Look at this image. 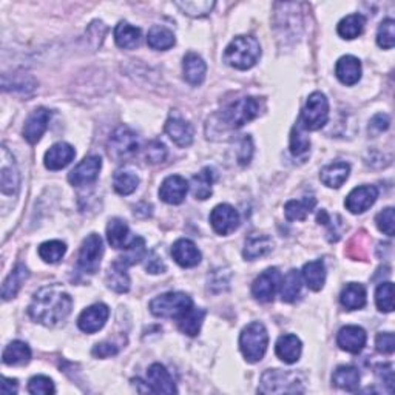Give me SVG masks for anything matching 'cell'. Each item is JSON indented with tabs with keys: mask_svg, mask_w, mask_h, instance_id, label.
I'll use <instances>...</instances> for the list:
<instances>
[{
	"mask_svg": "<svg viewBox=\"0 0 395 395\" xmlns=\"http://www.w3.org/2000/svg\"><path fill=\"white\" fill-rule=\"evenodd\" d=\"M73 298L62 286L51 284L39 289L28 307V313L33 321L46 326L56 327L62 324L71 313Z\"/></svg>",
	"mask_w": 395,
	"mask_h": 395,
	"instance_id": "6da1fadb",
	"label": "cell"
},
{
	"mask_svg": "<svg viewBox=\"0 0 395 395\" xmlns=\"http://www.w3.org/2000/svg\"><path fill=\"white\" fill-rule=\"evenodd\" d=\"M261 56L259 42L252 36H238L227 45L224 62L237 70H249Z\"/></svg>",
	"mask_w": 395,
	"mask_h": 395,
	"instance_id": "7a4b0ae2",
	"label": "cell"
},
{
	"mask_svg": "<svg viewBox=\"0 0 395 395\" xmlns=\"http://www.w3.org/2000/svg\"><path fill=\"white\" fill-rule=\"evenodd\" d=\"M267 345H269V333L259 321L247 324L239 336V349L249 363H258L263 360Z\"/></svg>",
	"mask_w": 395,
	"mask_h": 395,
	"instance_id": "3957f363",
	"label": "cell"
},
{
	"mask_svg": "<svg viewBox=\"0 0 395 395\" xmlns=\"http://www.w3.org/2000/svg\"><path fill=\"white\" fill-rule=\"evenodd\" d=\"M193 307L192 298L184 292H167L151 300L150 312L159 318H181Z\"/></svg>",
	"mask_w": 395,
	"mask_h": 395,
	"instance_id": "277c9868",
	"label": "cell"
},
{
	"mask_svg": "<svg viewBox=\"0 0 395 395\" xmlns=\"http://www.w3.org/2000/svg\"><path fill=\"white\" fill-rule=\"evenodd\" d=\"M258 392L298 394V392H304V387L297 374L286 372L281 369H269L263 374V377H261V386Z\"/></svg>",
	"mask_w": 395,
	"mask_h": 395,
	"instance_id": "5b68a950",
	"label": "cell"
},
{
	"mask_svg": "<svg viewBox=\"0 0 395 395\" xmlns=\"http://www.w3.org/2000/svg\"><path fill=\"white\" fill-rule=\"evenodd\" d=\"M329 119V100L323 93L315 91L307 98L303 111H301L300 124L307 131L323 129Z\"/></svg>",
	"mask_w": 395,
	"mask_h": 395,
	"instance_id": "8992f818",
	"label": "cell"
},
{
	"mask_svg": "<svg viewBox=\"0 0 395 395\" xmlns=\"http://www.w3.org/2000/svg\"><path fill=\"white\" fill-rule=\"evenodd\" d=\"M261 113V102L258 98H243L232 102L223 113L224 124L230 129H241L250 122Z\"/></svg>",
	"mask_w": 395,
	"mask_h": 395,
	"instance_id": "52a82bcc",
	"label": "cell"
},
{
	"mask_svg": "<svg viewBox=\"0 0 395 395\" xmlns=\"http://www.w3.org/2000/svg\"><path fill=\"white\" fill-rule=\"evenodd\" d=\"M102 253H104L102 238H100L98 233H91V235L84 239L82 247H80L77 258L79 269L86 273V275H95L100 266Z\"/></svg>",
	"mask_w": 395,
	"mask_h": 395,
	"instance_id": "ba28073f",
	"label": "cell"
},
{
	"mask_svg": "<svg viewBox=\"0 0 395 395\" xmlns=\"http://www.w3.org/2000/svg\"><path fill=\"white\" fill-rule=\"evenodd\" d=\"M138 149H139V143H138L135 131L130 130L129 127H125V125L118 127L109 139L110 156L118 160H122V159L131 158L133 155H136Z\"/></svg>",
	"mask_w": 395,
	"mask_h": 395,
	"instance_id": "9c48e42d",
	"label": "cell"
},
{
	"mask_svg": "<svg viewBox=\"0 0 395 395\" xmlns=\"http://www.w3.org/2000/svg\"><path fill=\"white\" fill-rule=\"evenodd\" d=\"M281 273L277 267H270V269L264 270L261 275L257 277L252 284V295L259 303H270L275 297L277 291L281 284Z\"/></svg>",
	"mask_w": 395,
	"mask_h": 395,
	"instance_id": "30bf717a",
	"label": "cell"
},
{
	"mask_svg": "<svg viewBox=\"0 0 395 395\" xmlns=\"http://www.w3.org/2000/svg\"><path fill=\"white\" fill-rule=\"evenodd\" d=\"M20 184V175L15 158L10 155L6 147H2V160H0V192L3 195H16Z\"/></svg>",
	"mask_w": 395,
	"mask_h": 395,
	"instance_id": "8fae6325",
	"label": "cell"
},
{
	"mask_svg": "<svg viewBox=\"0 0 395 395\" xmlns=\"http://www.w3.org/2000/svg\"><path fill=\"white\" fill-rule=\"evenodd\" d=\"M210 224L218 235H229L239 226V213L230 204H219L210 213Z\"/></svg>",
	"mask_w": 395,
	"mask_h": 395,
	"instance_id": "7c38bea8",
	"label": "cell"
},
{
	"mask_svg": "<svg viewBox=\"0 0 395 395\" xmlns=\"http://www.w3.org/2000/svg\"><path fill=\"white\" fill-rule=\"evenodd\" d=\"M100 169H102V159L96 155L86 156L70 172L68 181L76 187L89 185L98 179Z\"/></svg>",
	"mask_w": 395,
	"mask_h": 395,
	"instance_id": "4fadbf2b",
	"label": "cell"
},
{
	"mask_svg": "<svg viewBox=\"0 0 395 395\" xmlns=\"http://www.w3.org/2000/svg\"><path fill=\"white\" fill-rule=\"evenodd\" d=\"M377 198L378 189L376 185H360L347 195L345 205L353 215H358V213H365L367 209H371L376 204Z\"/></svg>",
	"mask_w": 395,
	"mask_h": 395,
	"instance_id": "5bb4252c",
	"label": "cell"
},
{
	"mask_svg": "<svg viewBox=\"0 0 395 395\" xmlns=\"http://www.w3.org/2000/svg\"><path fill=\"white\" fill-rule=\"evenodd\" d=\"M109 317H110L109 306H105L102 303L93 304L90 307H86V309L80 313L77 318V326L79 329L85 333H95L102 329Z\"/></svg>",
	"mask_w": 395,
	"mask_h": 395,
	"instance_id": "9a60e30c",
	"label": "cell"
},
{
	"mask_svg": "<svg viewBox=\"0 0 395 395\" xmlns=\"http://www.w3.org/2000/svg\"><path fill=\"white\" fill-rule=\"evenodd\" d=\"M51 119V111L40 107L31 113L26 119V122L24 125V138L28 140L30 144H37L40 138L44 136V133L48 129Z\"/></svg>",
	"mask_w": 395,
	"mask_h": 395,
	"instance_id": "2e32d148",
	"label": "cell"
},
{
	"mask_svg": "<svg viewBox=\"0 0 395 395\" xmlns=\"http://www.w3.org/2000/svg\"><path fill=\"white\" fill-rule=\"evenodd\" d=\"M187 192H189V183L179 175H172L163 181L159 187V198L167 204L176 205L185 199Z\"/></svg>",
	"mask_w": 395,
	"mask_h": 395,
	"instance_id": "e0dca14e",
	"label": "cell"
},
{
	"mask_svg": "<svg viewBox=\"0 0 395 395\" xmlns=\"http://www.w3.org/2000/svg\"><path fill=\"white\" fill-rule=\"evenodd\" d=\"M165 133L169 135V138L175 143L178 147H189L193 143V127L190 122H187L185 119H183L178 115H172L169 120L165 122Z\"/></svg>",
	"mask_w": 395,
	"mask_h": 395,
	"instance_id": "ac0fdd59",
	"label": "cell"
},
{
	"mask_svg": "<svg viewBox=\"0 0 395 395\" xmlns=\"http://www.w3.org/2000/svg\"><path fill=\"white\" fill-rule=\"evenodd\" d=\"M366 340L367 337L363 327L353 324L341 327L337 336L338 346L349 353H360L363 351V347L366 346Z\"/></svg>",
	"mask_w": 395,
	"mask_h": 395,
	"instance_id": "d6986e66",
	"label": "cell"
},
{
	"mask_svg": "<svg viewBox=\"0 0 395 395\" xmlns=\"http://www.w3.org/2000/svg\"><path fill=\"white\" fill-rule=\"evenodd\" d=\"M76 151L73 149V145L68 143H57L50 147V150L45 153L44 164L48 170H62L66 165L71 164V160L75 159Z\"/></svg>",
	"mask_w": 395,
	"mask_h": 395,
	"instance_id": "ffe728a7",
	"label": "cell"
},
{
	"mask_svg": "<svg viewBox=\"0 0 395 395\" xmlns=\"http://www.w3.org/2000/svg\"><path fill=\"white\" fill-rule=\"evenodd\" d=\"M147 385L150 386L151 392L156 394H176L178 389L175 381L170 377L169 371L163 365L155 363L147 371Z\"/></svg>",
	"mask_w": 395,
	"mask_h": 395,
	"instance_id": "44dd1931",
	"label": "cell"
},
{
	"mask_svg": "<svg viewBox=\"0 0 395 395\" xmlns=\"http://www.w3.org/2000/svg\"><path fill=\"white\" fill-rule=\"evenodd\" d=\"M172 257L181 267H195L201 263V252L192 239H178L172 247Z\"/></svg>",
	"mask_w": 395,
	"mask_h": 395,
	"instance_id": "7402d4cb",
	"label": "cell"
},
{
	"mask_svg": "<svg viewBox=\"0 0 395 395\" xmlns=\"http://www.w3.org/2000/svg\"><path fill=\"white\" fill-rule=\"evenodd\" d=\"M301 351H303L301 340L297 336H293V333L281 336L277 341V346H275L277 357L281 361H284L286 365L297 363L301 357Z\"/></svg>",
	"mask_w": 395,
	"mask_h": 395,
	"instance_id": "603a6c76",
	"label": "cell"
},
{
	"mask_svg": "<svg viewBox=\"0 0 395 395\" xmlns=\"http://www.w3.org/2000/svg\"><path fill=\"white\" fill-rule=\"evenodd\" d=\"M349 173L351 165L343 163V160H337V163H332L321 169L320 179L329 189H340L349 178Z\"/></svg>",
	"mask_w": 395,
	"mask_h": 395,
	"instance_id": "cb8c5ba5",
	"label": "cell"
},
{
	"mask_svg": "<svg viewBox=\"0 0 395 395\" xmlns=\"http://www.w3.org/2000/svg\"><path fill=\"white\" fill-rule=\"evenodd\" d=\"M336 75L341 84L356 85L361 79V62L356 56H343L338 59Z\"/></svg>",
	"mask_w": 395,
	"mask_h": 395,
	"instance_id": "d4e9b609",
	"label": "cell"
},
{
	"mask_svg": "<svg viewBox=\"0 0 395 395\" xmlns=\"http://www.w3.org/2000/svg\"><path fill=\"white\" fill-rule=\"evenodd\" d=\"M183 71H184V79L187 82L193 86H198L204 82L207 65L203 57L195 55V53H189V55H185L184 57Z\"/></svg>",
	"mask_w": 395,
	"mask_h": 395,
	"instance_id": "484cf974",
	"label": "cell"
},
{
	"mask_svg": "<svg viewBox=\"0 0 395 395\" xmlns=\"http://www.w3.org/2000/svg\"><path fill=\"white\" fill-rule=\"evenodd\" d=\"M107 239H109V243L113 249L124 250L129 247L133 238L130 239V229L124 219L120 218L110 219L109 226H107Z\"/></svg>",
	"mask_w": 395,
	"mask_h": 395,
	"instance_id": "4316f807",
	"label": "cell"
},
{
	"mask_svg": "<svg viewBox=\"0 0 395 395\" xmlns=\"http://www.w3.org/2000/svg\"><path fill=\"white\" fill-rule=\"evenodd\" d=\"M273 249V239L263 233H252L249 238L246 239L244 252L243 255L246 259L253 261L261 257H266Z\"/></svg>",
	"mask_w": 395,
	"mask_h": 395,
	"instance_id": "83f0119b",
	"label": "cell"
},
{
	"mask_svg": "<svg viewBox=\"0 0 395 395\" xmlns=\"http://www.w3.org/2000/svg\"><path fill=\"white\" fill-rule=\"evenodd\" d=\"M301 278L304 279L306 286L311 291L318 292L324 287L326 283V266L321 259L311 261V263L304 264L303 272H301Z\"/></svg>",
	"mask_w": 395,
	"mask_h": 395,
	"instance_id": "f1b7e54d",
	"label": "cell"
},
{
	"mask_svg": "<svg viewBox=\"0 0 395 395\" xmlns=\"http://www.w3.org/2000/svg\"><path fill=\"white\" fill-rule=\"evenodd\" d=\"M340 303L347 311H358L366 304V289L363 284L349 283L340 295Z\"/></svg>",
	"mask_w": 395,
	"mask_h": 395,
	"instance_id": "f546056e",
	"label": "cell"
},
{
	"mask_svg": "<svg viewBox=\"0 0 395 395\" xmlns=\"http://www.w3.org/2000/svg\"><path fill=\"white\" fill-rule=\"evenodd\" d=\"M213 183H215V173L209 167H205L198 175L192 178V195L201 201L210 198L213 192Z\"/></svg>",
	"mask_w": 395,
	"mask_h": 395,
	"instance_id": "4dcf8cb0",
	"label": "cell"
},
{
	"mask_svg": "<svg viewBox=\"0 0 395 395\" xmlns=\"http://www.w3.org/2000/svg\"><path fill=\"white\" fill-rule=\"evenodd\" d=\"M3 363L8 366H24L30 363L31 360V349L30 346L24 343V341H11V343L5 347L3 351Z\"/></svg>",
	"mask_w": 395,
	"mask_h": 395,
	"instance_id": "1f68e13d",
	"label": "cell"
},
{
	"mask_svg": "<svg viewBox=\"0 0 395 395\" xmlns=\"http://www.w3.org/2000/svg\"><path fill=\"white\" fill-rule=\"evenodd\" d=\"M28 277H30L28 269H26L24 264H17L3 281V286H2L3 300L8 301V300L15 298L17 295V292L20 291V287H22V284L26 279H28Z\"/></svg>",
	"mask_w": 395,
	"mask_h": 395,
	"instance_id": "d6a6232c",
	"label": "cell"
},
{
	"mask_svg": "<svg viewBox=\"0 0 395 395\" xmlns=\"http://www.w3.org/2000/svg\"><path fill=\"white\" fill-rule=\"evenodd\" d=\"M140 30L129 22H119L115 28V40L119 48L133 50L140 44Z\"/></svg>",
	"mask_w": 395,
	"mask_h": 395,
	"instance_id": "836d02e7",
	"label": "cell"
},
{
	"mask_svg": "<svg viewBox=\"0 0 395 395\" xmlns=\"http://www.w3.org/2000/svg\"><path fill=\"white\" fill-rule=\"evenodd\" d=\"M317 199L304 196L303 199H292L284 205V215L287 221H304L307 215L315 209Z\"/></svg>",
	"mask_w": 395,
	"mask_h": 395,
	"instance_id": "e575fe53",
	"label": "cell"
},
{
	"mask_svg": "<svg viewBox=\"0 0 395 395\" xmlns=\"http://www.w3.org/2000/svg\"><path fill=\"white\" fill-rule=\"evenodd\" d=\"M147 44H149L150 48L158 50V51H165L170 50L173 45L176 44L175 35L169 28L160 25L151 26L149 35H147Z\"/></svg>",
	"mask_w": 395,
	"mask_h": 395,
	"instance_id": "d590c367",
	"label": "cell"
},
{
	"mask_svg": "<svg viewBox=\"0 0 395 395\" xmlns=\"http://www.w3.org/2000/svg\"><path fill=\"white\" fill-rule=\"evenodd\" d=\"M333 385L343 391L353 392L360 386V372L353 366H340L332 376Z\"/></svg>",
	"mask_w": 395,
	"mask_h": 395,
	"instance_id": "8d00e7d4",
	"label": "cell"
},
{
	"mask_svg": "<svg viewBox=\"0 0 395 395\" xmlns=\"http://www.w3.org/2000/svg\"><path fill=\"white\" fill-rule=\"evenodd\" d=\"M301 284H303V278H301V273L295 269H292L287 272V275L284 279H281V300L284 303H293L300 295L301 292Z\"/></svg>",
	"mask_w": 395,
	"mask_h": 395,
	"instance_id": "74e56055",
	"label": "cell"
},
{
	"mask_svg": "<svg viewBox=\"0 0 395 395\" xmlns=\"http://www.w3.org/2000/svg\"><path fill=\"white\" fill-rule=\"evenodd\" d=\"M105 283L110 287L111 291L118 293H125L130 289V278L127 273V267L120 266L119 263H113L109 269V273L105 277Z\"/></svg>",
	"mask_w": 395,
	"mask_h": 395,
	"instance_id": "f35d334b",
	"label": "cell"
},
{
	"mask_svg": "<svg viewBox=\"0 0 395 395\" xmlns=\"http://www.w3.org/2000/svg\"><path fill=\"white\" fill-rule=\"evenodd\" d=\"M204 317H205V311L192 307L189 312H185L183 317L178 318L179 331L189 337H196L201 331V326H203Z\"/></svg>",
	"mask_w": 395,
	"mask_h": 395,
	"instance_id": "ab89813d",
	"label": "cell"
},
{
	"mask_svg": "<svg viewBox=\"0 0 395 395\" xmlns=\"http://www.w3.org/2000/svg\"><path fill=\"white\" fill-rule=\"evenodd\" d=\"M366 19L361 15H349L345 19L340 20L338 24V35L340 37H343L346 40H352L361 36V33L365 30Z\"/></svg>",
	"mask_w": 395,
	"mask_h": 395,
	"instance_id": "60d3db41",
	"label": "cell"
},
{
	"mask_svg": "<svg viewBox=\"0 0 395 395\" xmlns=\"http://www.w3.org/2000/svg\"><path fill=\"white\" fill-rule=\"evenodd\" d=\"M147 257V249H145V241L144 238L136 237L133 238L131 243L129 244L127 249H124V255H120L116 263H119L120 266H124L129 269L130 266L139 263L140 259H144Z\"/></svg>",
	"mask_w": 395,
	"mask_h": 395,
	"instance_id": "b9f144b4",
	"label": "cell"
},
{
	"mask_svg": "<svg viewBox=\"0 0 395 395\" xmlns=\"http://www.w3.org/2000/svg\"><path fill=\"white\" fill-rule=\"evenodd\" d=\"M138 185L139 176L133 170H118L115 176H113V187H115V190L122 196L131 195V193L138 189Z\"/></svg>",
	"mask_w": 395,
	"mask_h": 395,
	"instance_id": "7bdbcfd3",
	"label": "cell"
},
{
	"mask_svg": "<svg viewBox=\"0 0 395 395\" xmlns=\"http://www.w3.org/2000/svg\"><path fill=\"white\" fill-rule=\"evenodd\" d=\"M65 252H66V246L59 239L45 241V243L39 246V257L48 264L59 263V261L64 258Z\"/></svg>",
	"mask_w": 395,
	"mask_h": 395,
	"instance_id": "ee69618b",
	"label": "cell"
},
{
	"mask_svg": "<svg viewBox=\"0 0 395 395\" xmlns=\"http://www.w3.org/2000/svg\"><path fill=\"white\" fill-rule=\"evenodd\" d=\"M311 150V139L306 135L303 125L298 124L293 127L291 133V153L293 156H304Z\"/></svg>",
	"mask_w": 395,
	"mask_h": 395,
	"instance_id": "f6af8a7d",
	"label": "cell"
},
{
	"mask_svg": "<svg viewBox=\"0 0 395 395\" xmlns=\"http://www.w3.org/2000/svg\"><path fill=\"white\" fill-rule=\"evenodd\" d=\"M376 303L380 312L391 313L394 311V284L391 281L381 283L376 291Z\"/></svg>",
	"mask_w": 395,
	"mask_h": 395,
	"instance_id": "bcb514c9",
	"label": "cell"
},
{
	"mask_svg": "<svg viewBox=\"0 0 395 395\" xmlns=\"http://www.w3.org/2000/svg\"><path fill=\"white\" fill-rule=\"evenodd\" d=\"M178 8L184 12V15L190 17H204L209 15L215 6V2H209V0H193V2H176Z\"/></svg>",
	"mask_w": 395,
	"mask_h": 395,
	"instance_id": "7dc6e473",
	"label": "cell"
},
{
	"mask_svg": "<svg viewBox=\"0 0 395 395\" xmlns=\"http://www.w3.org/2000/svg\"><path fill=\"white\" fill-rule=\"evenodd\" d=\"M377 44L380 48L391 50L395 45V20L385 19L377 31Z\"/></svg>",
	"mask_w": 395,
	"mask_h": 395,
	"instance_id": "c3c4849f",
	"label": "cell"
},
{
	"mask_svg": "<svg viewBox=\"0 0 395 395\" xmlns=\"http://www.w3.org/2000/svg\"><path fill=\"white\" fill-rule=\"evenodd\" d=\"M28 392L35 395H51L56 392V387L50 377L36 376L28 381Z\"/></svg>",
	"mask_w": 395,
	"mask_h": 395,
	"instance_id": "681fc988",
	"label": "cell"
},
{
	"mask_svg": "<svg viewBox=\"0 0 395 395\" xmlns=\"http://www.w3.org/2000/svg\"><path fill=\"white\" fill-rule=\"evenodd\" d=\"M145 160L150 164H160L164 163L167 158V149L163 143L159 140H151V143L147 144L145 151H144Z\"/></svg>",
	"mask_w": 395,
	"mask_h": 395,
	"instance_id": "f907efd6",
	"label": "cell"
},
{
	"mask_svg": "<svg viewBox=\"0 0 395 395\" xmlns=\"http://www.w3.org/2000/svg\"><path fill=\"white\" fill-rule=\"evenodd\" d=\"M376 223L380 232H383L387 237H394V227H395V218H394V207H387V209L381 210L377 218Z\"/></svg>",
	"mask_w": 395,
	"mask_h": 395,
	"instance_id": "816d5d0a",
	"label": "cell"
},
{
	"mask_svg": "<svg viewBox=\"0 0 395 395\" xmlns=\"http://www.w3.org/2000/svg\"><path fill=\"white\" fill-rule=\"evenodd\" d=\"M317 221H318V224H323V226L329 227V232H327V235H329V241H332V243L333 241H338L341 238V230H340L341 221L338 224H332V217L326 210L318 212Z\"/></svg>",
	"mask_w": 395,
	"mask_h": 395,
	"instance_id": "f5cc1de1",
	"label": "cell"
},
{
	"mask_svg": "<svg viewBox=\"0 0 395 395\" xmlns=\"http://www.w3.org/2000/svg\"><path fill=\"white\" fill-rule=\"evenodd\" d=\"M376 347L380 353H392L395 351V337L392 332H381L376 337Z\"/></svg>",
	"mask_w": 395,
	"mask_h": 395,
	"instance_id": "db71d44e",
	"label": "cell"
},
{
	"mask_svg": "<svg viewBox=\"0 0 395 395\" xmlns=\"http://www.w3.org/2000/svg\"><path fill=\"white\" fill-rule=\"evenodd\" d=\"M145 269L153 273V275H156V273H163L165 270V264L156 252H150L145 257Z\"/></svg>",
	"mask_w": 395,
	"mask_h": 395,
	"instance_id": "11a10c76",
	"label": "cell"
},
{
	"mask_svg": "<svg viewBox=\"0 0 395 395\" xmlns=\"http://www.w3.org/2000/svg\"><path fill=\"white\" fill-rule=\"evenodd\" d=\"M389 124H391L389 116L385 115V113H378V115H376L371 119L369 131H372V133L386 131L387 129H389Z\"/></svg>",
	"mask_w": 395,
	"mask_h": 395,
	"instance_id": "9f6ffc18",
	"label": "cell"
},
{
	"mask_svg": "<svg viewBox=\"0 0 395 395\" xmlns=\"http://www.w3.org/2000/svg\"><path fill=\"white\" fill-rule=\"evenodd\" d=\"M118 353V346L113 343H98L93 347V356L98 358H109Z\"/></svg>",
	"mask_w": 395,
	"mask_h": 395,
	"instance_id": "6f0895ef",
	"label": "cell"
},
{
	"mask_svg": "<svg viewBox=\"0 0 395 395\" xmlns=\"http://www.w3.org/2000/svg\"><path fill=\"white\" fill-rule=\"evenodd\" d=\"M377 376L387 386V391L392 394L394 392V371H392V365L380 366L378 371H377Z\"/></svg>",
	"mask_w": 395,
	"mask_h": 395,
	"instance_id": "680465c9",
	"label": "cell"
},
{
	"mask_svg": "<svg viewBox=\"0 0 395 395\" xmlns=\"http://www.w3.org/2000/svg\"><path fill=\"white\" fill-rule=\"evenodd\" d=\"M253 153V145H252V139L249 136H246L243 139V143L239 145V153H238V159L241 164H249V160L252 158Z\"/></svg>",
	"mask_w": 395,
	"mask_h": 395,
	"instance_id": "91938a15",
	"label": "cell"
},
{
	"mask_svg": "<svg viewBox=\"0 0 395 395\" xmlns=\"http://www.w3.org/2000/svg\"><path fill=\"white\" fill-rule=\"evenodd\" d=\"M2 381L3 383H2V387H0V392H2L3 395H11V394L17 392V380L3 377Z\"/></svg>",
	"mask_w": 395,
	"mask_h": 395,
	"instance_id": "94428289",
	"label": "cell"
}]
</instances>
